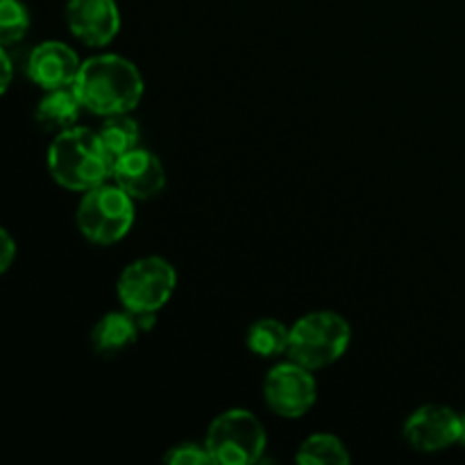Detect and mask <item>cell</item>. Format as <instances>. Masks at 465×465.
Returning <instances> with one entry per match:
<instances>
[{
  "label": "cell",
  "mask_w": 465,
  "mask_h": 465,
  "mask_svg": "<svg viewBox=\"0 0 465 465\" xmlns=\"http://www.w3.org/2000/svg\"><path fill=\"white\" fill-rule=\"evenodd\" d=\"M295 461L302 465H348L350 452L334 434H313L300 445Z\"/></svg>",
  "instance_id": "obj_15"
},
{
  "label": "cell",
  "mask_w": 465,
  "mask_h": 465,
  "mask_svg": "<svg viewBox=\"0 0 465 465\" xmlns=\"http://www.w3.org/2000/svg\"><path fill=\"white\" fill-rule=\"evenodd\" d=\"M82 236L95 245L118 243L134 225V198L118 184L84 191L75 213Z\"/></svg>",
  "instance_id": "obj_4"
},
{
  "label": "cell",
  "mask_w": 465,
  "mask_h": 465,
  "mask_svg": "<svg viewBox=\"0 0 465 465\" xmlns=\"http://www.w3.org/2000/svg\"><path fill=\"white\" fill-rule=\"evenodd\" d=\"M66 25L82 44L103 48L116 39L121 14L114 0H68Z\"/></svg>",
  "instance_id": "obj_9"
},
{
  "label": "cell",
  "mask_w": 465,
  "mask_h": 465,
  "mask_svg": "<svg viewBox=\"0 0 465 465\" xmlns=\"http://www.w3.org/2000/svg\"><path fill=\"white\" fill-rule=\"evenodd\" d=\"M163 463L168 465H212L213 459L207 445L180 443L163 454Z\"/></svg>",
  "instance_id": "obj_18"
},
{
  "label": "cell",
  "mask_w": 465,
  "mask_h": 465,
  "mask_svg": "<svg viewBox=\"0 0 465 465\" xmlns=\"http://www.w3.org/2000/svg\"><path fill=\"white\" fill-rule=\"evenodd\" d=\"M312 372L293 359L272 366L263 381L268 409L282 418L307 416L318 400V384Z\"/></svg>",
  "instance_id": "obj_7"
},
{
  "label": "cell",
  "mask_w": 465,
  "mask_h": 465,
  "mask_svg": "<svg viewBox=\"0 0 465 465\" xmlns=\"http://www.w3.org/2000/svg\"><path fill=\"white\" fill-rule=\"evenodd\" d=\"M289 339L291 330L277 318H262V321L252 322L248 330V350L257 357H280V354H286L289 350Z\"/></svg>",
  "instance_id": "obj_14"
},
{
  "label": "cell",
  "mask_w": 465,
  "mask_h": 465,
  "mask_svg": "<svg viewBox=\"0 0 465 465\" xmlns=\"http://www.w3.org/2000/svg\"><path fill=\"white\" fill-rule=\"evenodd\" d=\"M114 184L121 186L134 200H150L166 186V171L159 157L150 150L134 148L114 159Z\"/></svg>",
  "instance_id": "obj_10"
},
{
  "label": "cell",
  "mask_w": 465,
  "mask_h": 465,
  "mask_svg": "<svg viewBox=\"0 0 465 465\" xmlns=\"http://www.w3.org/2000/svg\"><path fill=\"white\" fill-rule=\"evenodd\" d=\"M459 427L461 413L443 404H425L407 418L402 436L418 452L434 454L459 443Z\"/></svg>",
  "instance_id": "obj_8"
},
{
  "label": "cell",
  "mask_w": 465,
  "mask_h": 465,
  "mask_svg": "<svg viewBox=\"0 0 465 465\" xmlns=\"http://www.w3.org/2000/svg\"><path fill=\"white\" fill-rule=\"evenodd\" d=\"M459 443L465 445V413H461V427H459Z\"/></svg>",
  "instance_id": "obj_21"
},
{
  "label": "cell",
  "mask_w": 465,
  "mask_h": 465,
  "mask_svg": "<svg viewBox=\"0 0 465 465\" xmlns=\"http://www.w3.org/2000/svg\"><path fill=\"white\" fill-rule=\"evenodd\" d=\"M16 259V243L7 230H0V272H7Z\"/></svg>",
  "instance_id": "obj_19"
},
{
  "label": "cell",
  "mask_w": 465,
  "mask_h": 465,
  "mask_svg": "<svg viewBox=\"0 0 465 465\" xmlns=\"http://www.w3.org/2000/svg\"><path fill=\"white\" fill-rule=\"evenodd\" d=\"M114 157L104 148L98 132L75 125L59 132L48 148V171L59 186L68 191L94 189L112 177Z\"/></svg>",
  "instance_id": "obj_2"
},
{
  "label": "cell",
  "mask_w": 465,
  "mask_h": 465,
  "mask_svg": "<svg viewBox=\"0 0 465 465\" xmlns=\"http://www.w3.org/2000/svg\"><path fill=\"white\" fill-rule=\"evenodd\" d=\"M177 272L163 257H141L121 272L116 284L123 309L134 316L157 313L171 300Z\"/></svg>",
  "instance_id": "obj_6"
},
{
  "label": "cell",
  "mask_w": 465,
  "mask_h": 465,
  "mask_svg": "<svg viewBox=\"0 0 465 465\" xmlns=\"http://www.w3.org/2000/svg\"><path fill=\"white\" fill-rule=\"evenodd\" d=\"M139 331L141 327L134 313H130L127 309L125 312H112L100 318L91 330V348L103 359L118 357L136 343Z\"/></svg>",
  "instance_id": "obj_12"
},
{
  "label": "cell",
  "mask_w": 465,
  "mask_h": 465,
  "mask_svg": "<svg viewBox=\"0 0 465 465\" xmlns=\"http://www.w3.org/2000/svg\"><path fill=\"white\" fill-rule=\"evenodd\" d=\"M82 103L73 86H62V89H53L41 98L36 104L35 118L44 130L48 132H64L77 125L82 112Z\"/></svg>",
  "instance_id": "obj_13"
},
{
  "label": "cell",
  "mask_w": 465,
  "mask_h": 465,
  "mask_svg": "<svg viewBox=\"0 0 465 465\" xmlns=\"http://www.w3.org/2000/svg\"><path fill=\"white\" fill-rule=\"evenodd\" d=\"M30 14L21 0H0V44L12 45L25 36Z\"/></svg>",
  "instance_id": "obj_17"
},
{
  "label": "cell",
  "mask_w": 465,
  "mask_h": 465,
  "mask_svg": "<svg viewBox=\"0 0 465 465\" xmlns=\"http://www.w3.org/2000/svg\"><path fill=\"white\" fill-rule=\"evenodd\" d=\"M80 66L75 50L62 41H44L27 57V75L45 91L73 86Z\"/></svg>",
  "instance_id": "obj_11"
},
{
  "label": "cell",
  "mask_w": 465,
  "mask_h": 465,
  "mask_svg": "<svg viewBox=\"0 0 465 465\" xmlns=\"http://www.w3.org/2000/svg\"><path fill=\"white\" fill-rule=\"evenodd\" d=\"M350 322L336 312H312L298 318L291 327L289 354L309 371H321L339 361L350 348Z\"/></svg>",
  "instance_id": "obj_3"
},
{
  "label": "cell",
  "mask_w": 465,
  "mask_h": 465,
  "mask_svg": "<svg viewBox=\"0 0 465 465\" xmlns=\"http://www.w3.org/2000/svg\"><path fill=\"white\" fill-rule=\"evenodd\" d=\"M98 134L114 159L139 148V125L127 114L104 116V123L100 125Z\"/></svg>",
  "instance_id": "obj_16"
},
{
  "label": "cell",
  "mask_w": 465,
  "mask_h": 465,
  "mask_svg": "<svg viewBox=\"0 0 465 465\" xmlns=\"http://www.w3.org/2000/svg\"><path fill=\"white\" fill-rule=\"evenodd\" d=\"M82 107L95 116L130 114L143 98V77L130 59L121 54H95L82 62L73 82Z\"/></svg>",
  "instance_id": "obj_1"
},
{
  "label": "cell",
  "mask_w": 465,
  "mask_h": 465,
  "mask_svg": "<svg viewBox=\"0 0 465 465\" xmlns=\"http://www.w3.org/2000/svg\"><path fill=\"white\" fill-rule=\"evenodd\" d=\"M213 463L250 465L262 461L266 452V431L248 409H230L212 420L204 439Z\"/></svg>",
  "instance_id": "obj_5"
},
{
  "label": "cell",
  "mask_w": 465,
  "mask_h": 465,
  "mask_svg": "<svg viewBox=\"0 0 465 465\" xmlns=\"http://www.w3.org/2000/svg\"><path fill=\"white\" fill-rule=\"evenodd\" d=\"M0 64H3V80H0V91H7L9 89V82H12V59H9L7 53V45H3L0 50Z\"/></svg>",
  "instance_id": "obj_20"
}]
</instances>
